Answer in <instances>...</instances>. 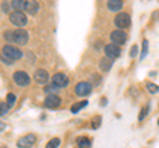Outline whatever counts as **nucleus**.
Wrapping results in <instances>:
<instances>
[{"instance_id":"nucleus-14","label":"nucleus","mask_w":159,"mask_h":148,"mask_svg":"<svg viewBox=\"0 0 159 148\" xmlns=\"http://www.w3.org/2000/svg\"><path fill=\"white\" fill-rule=\"evenodd\" d=\"M123 7L122 0H107V8L110 9L111 12H118L121 11Z\"/></svg>"},{"instance_id":"nucleus-12","label":"nucleus","mask_w":159,"mask_h":148,"mask_svg":"<svg viewBox=\"0 0 159 148\" xmlns=\"http://www.w3.org/2000/svg\"><path fill=\"white\" fill-rule=\"evenodd\" d=\"M34 143H36V136L33 134H29L27 136H23L21 139L17 141V146L20 148H24V147H32Z\"/></svg>"},{"instance_id":"nucleus-8","label":"nucleus","mask_w":159,"mask_h":148,"mask_svg":"<svg viewBox=\"0 0 159 148\" xmlns=\"http://www.w3.org/2000/svg\"><path fill=\"white\" fill-rule=\"evenodd\" d=\"M74 90H76V94L78 97H86L92 93V85L89 82H80L77 83Z\"/></svg>"},{"instance_id":"nucleus-10","label":"nucleus","mask_w":159,"mask_h":148,"mask_svg":"<svg viewBox=\"0 0 159 148\" xmlns=\"http://www.w3.org/2000/svg\"><path fill=\"white\" fill-rule=\"evenodd\" d=\"M105 54H106V57L109 58H118L119 57V54H121V49H119L118 45H116V44H109V45L105 46Z\"/></svg>"},{"instance_id":"nucleus-24","label":"nucleus","mask_w":159,"mask_h":148,"mask_svg":"<svg viewBox=\"0 0 159 148\" xmlns=\"http://www.w3.org/2000/svg\"><path fill=\"white\" fill-rule=\"evenodd\" d=\"M101 122H102V119H101V116H96L93 119V123H92V126H93V128L96 130V128H98L99 126H101Z\"/></svg>"},{"instance_id":"nucleus-13","label":"nucleus","mask_w":159,"mask_h":148,"mask_svg":"<svg viewBox=\"0 0 159 148\" xmlns=\"http://www.w3.org/2000/svg\"><path fill=\"white\" fill-rule=\"evenodd\" d=\"M39 3L34 2V0H28V2H25V4H24V9L27 11V13L32 15V16H34L37 12H39Z\"/></svg>"},{"instance_id":"nucleus-28","label":"nucleus","mask_w":159,"mask_h":148,"mask_svg":"<svg viewBox=\"0 0 159 148\" xmlns=\"http://www.w3.org/2000/svg\"><path fill=\"white\" fill-rule=\"evenodd\" d=\"M2 61H3L4 63H7V65H12V63H13V61L11 60V58H8V57H6V56L2 57Z\"/></svg>"},{"instance_id":"nucleus-17","label":"nucleus","mask_w":159,"mask_h":148,"mask_svg":"<svg viewBox=\"0 0 159 148\" xmlns=\"http://www.w3.org/2000/svg\"><path fill=\"white\" fill-rule=\"evenodd\" d=\"M24 4H25L24 0H12V7H13V9H16V11L24 9Z\"/></svg>"},{"instance_id":"nucleus-25","label":"nucleus","mask_w":159,"mask_h":148,"mask_svg":"<svg viewBox=\"0 0 159 148\" xmlns=\"http://www.w3.org/2000/svg\"><path fill=\"white\" fill-rule=\"evenodd\" d=\"M8 111V105H6V103H0V116L6 115Z\"/></svg>"},{"instance_id":"nucleus-26","label":"nucleus","mask_w":159,"mask_h":148,"mask_svg":"<svg viewBox=\"0 0 159 148\" xmlns=\"http://www.w3.org/2000/svg\"><path fill=\"white\" fill-rule=\"evenodd\" d=\"M15 101H16V97H15L13 94H8V103H7L8 107H9V106H12Z\"/></svg>"},{"instance_id":"nucleus-1","label":"nucleus","mask_w":159,"mask_h":148,"mask_svg":"<svg viewBox=\"0 0 159 148\" xmlns=\"http://www.w3.org/2000/svg\"><path fill=\"white\" fill-rule=\"evenodd\" d=\"M9 40L16 42L17 45H24V44L28 42V38H29V34L25 29H16V31H12L9 32L8 34Z\"/></svg>"},{"instance_id":"nucleus-4","label":"nucleus","mask_w":159,"mask_h":148,"mask_svg":"<svg viewBox=\"0 0 159 148\" xmlns=\"http://www.w3.org/2000/svg\"><path fill=\"white\" fill-rule=\"evenodd\" d=\"M114 23H116V25L118 28H121V29H125L127 27H130V24H131V19H130V15L129 13H125V12H122V13H118L116 19H114Z\"/></svg>"},{"instance_id":"nucleus-15","label":"nucleus","mask_w":159,"mask_h":148,"mask_svg":"<svg viewBox=\"0 0 159 148\" xmlns=\"http://www.w3.org/2000/svg\"><path fill=\"white\" fill-rule=\"evenodd\" d=\"M113 66V58H109V57H105L99 61V67H101L102 72H109Z\"/></svg>"},{"instance_id":"nucleus-16","label":"nucleus","mask_w":159,"mask_h":148,"mask_svg":"<svg viewBox=\"0 0 159 148\" xmlns=\"http://www.w3.org/2000/svg\"><path fill=\"white\" fill-rule=\"evenodd\" d=\"M77 146L81 147V148H88V147L92 146V140L88 139L86 136H81L77 139Z\"/></svg>"},{"instance_id":"nucleus-19","label":"nucleus","mask_w":159,"mask_h":148,"mask_svg":"<svg viewBox=\"0 0 159 148\" xmlns=\"http://www.w3.org/2000/svg\"><path fill=\"white\" fill-rule=\"evenodd\" d=\"M60 144H61V140H60L58 137H54V139H52V140L48 141L47 147H48V148H56V147H60Z\"/></svg>"},{"instance_id":"nucleus-9","label":"nucleus","mask_w":159,"mask_h":148,"mask_svg":"<svg viewBox=\"0 0 159 148\" xmlns=\"http://www.w3.org/2000/svg\"><path fill=\"white\" fill-rule=\"evenodd\" d=\"M52 81H53V83H54V85H56L58 89H61V87H66V86H68L69 78H68L64 73H57V74H54V76H53Z\"/></svg>"},{"instance_id":"nucleus-18","label":"nucleus","mask_w":159,"mask_h":148,"mask_svg":"<svg viewBox=\"0 0 159 148\" xmlns=\"http://www.w3.org/2000/svg\"><path fill=\"white\" fill-rule=\"evenodd\" d=\"M88 105V101H82V102H80V103H74V106H72V112H78L81 108H84Z\"/></svg>"},{"instance_id":"nucleus-2","label":"nucleus","mask_w":159,"mask_h":148,"mask_svg":"<svg viewBox=\"0 0 159 148\" xmlns=\"http://www.w3.org/2000/svg\"><path fill=\"white\" fill-rule=\"evenodd\" d=\"M9 20H11V23L16 27H24V25H27V23H28L27 15L21 11H13L11 15H9Z\"/></svg>"},{"instance_id":"nucleus-20","label":"nucleus","mask_w":159,"mask_h":148,"mask_svg":"<svg viewBox=\"0 0 159 148\" xmlns=\"http://www.w3.org/2000/svg\"><path fill=\"white\" fill-rule=\"evenodd\" d=\"M147 52H148V41H147V40H143V46H142V53H141V60L146 58Z\"/></svg>"},{"instance_id":"nucleus-5","label":"nucleus","mask_w":159,"mask_h":148,"mask_svg":"<svg viewBox=\"0 0 159 148\" xmlns=\"http://www.w3.org/2000/svg\"><path fill=\"white\" fill-rule=\"evenodd\" d=\"M110 40L116 45H125L127 41V34L125 31H114L110 34Z\"/></svg>"},{"instance_id":"nucleus-3","label":"nucleus","mask_w":159,"mask_h":148,"mask_svg":"<svg viewBox=\"0 0 159 148\" xmlns=\"http://www.w3.org/2000/svg\"><path fill=\"white\" fill-rule=\"evenodd\" d=\"M3 56H6L8 58H11L12 61H15V60H20L23 57V52L13 45H6L3 48Z\"/></svg>"},{"instance_id":"nucleus-27","label":"nucleus","mask_w":159,"mask_h":148,"mask_svg":"<svg viewBox=\"0 0 159 148\" xmlns=\"http://www.w3.org/2000/svg\"><path fill=\"white\" fill-rule=\"evenodd\" d=\"M137 53H138V46L137 45H133L131 46V50H130V57H135L137 56Z\"/></svg>"},{"instance_id":"nucleus-23","label":"nucleus","mask_w":159,"mask_h":148,"mask_svg":"<svg viewBox=\"0 0 159 148\" xmlns=\"http://www.w3.org/2000/svg\"><path fill=\"white\" fill-rule=\"evenodd\" d=\"M148 110H150V106H148V105H146V107H145V108H142L141 115H139V120H143V119H145V118L147 116Z\"/></svg>"},{"instance_id":"nucleus-6","label":"nucleus","mask_w":159,"mask_h":148,"mask_svg":"<svg viewBox=\"0 0 159 148\" xmlns=\"http://www.w3.org/2000/svg\"><path fill=\"white\" fill-rule=\"evenodd\" d=\"M13 81H15V83H17L19 86H28L29 83H31V78H29V76L25 72L19 70L13 74Z\"/></svg>"},{"instance_id":"nucleus-30","label":"nucleus","mask_w":159,"mask_h":148,"mask_svg":"<svg viewBox=\"0 0 159 148\" xmlns=\"http://www.w3.org/2000/svg\"><path fill=\"white\" fill-rule=\"evenodd\" d=\"M158 126H159V120H158Z\"/></svg>"},{"instance_id":"nucleus-11","label":"nucleus","mask_w":159,"mask_h":148,"mask_svg":"<svg viewBox=\"0 0 159 148\" xmlns=\"http://www.w3.org/2000/svg\"><path fill=\"white\" fill-rule=\"evenodd\" d=\"M34 81L40 85H47L49 81V73L44 69H39V70L34 72Z\"/></svg>"},{"instance_id":"nucleus-7","label":"nucleus","mask_w":159,"mask_h":148,"mask_svg":"<svg viewBox=\"0 0 159 148\" xmlns=\"http://www.w3.org/2000/svg\"><path fill=\"white\" fill-rule=\"evenodd\" d=\"M44 105H45V107L54 110V108H57L60 105H61V98H60L56 94V93H52V94H49L45 98V102H44Z\"/></svg>"},{"instance_id":"nucleus-29","label":"nucleus","mask_w":159,"mask_h":148,"mask_svg":"<svg viewBox=\"0 0 159 148\" xmlns=\"http://www.w3.org/2000/svg\"><path fill=\"white\" fill-rule=\"evenodd\" d=\"M3 11L6 12V13H7V12H9V6H8L7 3H3Z\"/></svg>"},{"instance_id":"nucleus-21","label":"nucleus","mask_w":159,"mask_h":148,"mask_svg":"<svg viewBox=\"0 0 159 148\" xmlns=\"http://www.w3.org/2000/svg\"><path fill=\"white\" fill-rule=\"evenodd\" d=\"M58 90V87L54 85V83H51V85H48L45 86V89H44V91L48 93V94H52V93H56Z\"/></svg>"},{"instance_id":"nucleus-22","label":"nucleus","mask_w":159,"mask_h":148,"mask_svg":"<svg viewBox=\"0 0 159 148\" xmlns=\"http://www.w3.org/2000/svg\"><path fill=\"white\" fill-rule=\"evenodd\" d=\"M147 89H148V91H150L151 94H154V93H158V91H159V86L154 85V83H151V82H148V83H147Z\"/></svg>"}]
</instances>
